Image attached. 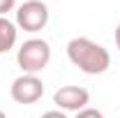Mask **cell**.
Listing matches in <instances>:
<instances>
[{"label": "cell", "mask_w": 120, "mask_h": 118, "mask_svg": "<svg viewBox=\"0 0 120 118\" xmlns=\"http://www.w3.org/2000/svg\"><path fill=\"white\" fill-rule=\"evenodd\" d=\"M16 37H19L16 23H14V21H9L7 16H0V56L14 49Z\"/></svg>", "instance_id": "6"}, {"label": "cell", "mask_w": 120, "mask_h": 118, "mask_svg": "<svg viewBox=\"0 0 120 118\" xmlns=\"http://www.w3.org/2000/svg\"><path fill=\"white\" fill-rule=\"evenodd\" d=\"M49 23V7L42 0H26L16 7V28L23 32H39Z\"/></svg>", "instance_id": "3"}, {"label": "cell", "mask_w": 120, "mask_h": 118, "mask_svg": "<svg viewBox=\"0 0 120 118\" xmlns=\"http://www.w3.org/2000/svg\"><path fill=\"white\" fill-rule=\"evenodd\" d=\"M9 93L16 104H35L44 95V81L37 74H21L12 81Z\"/></svg>", "instance_id": "4"}, {"label": "cell", "mask_w": 120, "mask_h": 118, "mask_svg": "<svg viewBox=\"0 0 120 118\" xmlns=\"http://www.w3.org/2000/svg\"><path fill=\"white\" fill-rule=\"evenodd\" d=\"M53 104L60 111H81L90 104V93L81 86H62L53 93Z\"/></svg>", "instance_id": "5"}, {"label": "cell", "mask_w": 120, "mask_h": 118, "mask_svg": "<svg viewBox=\"0 0 120 118\" xmlns=\"http://www.w3.org/2000/svg\"><path fill=\"white\" fill-rule=\"evenodd\" d=\"M16 63L23 74H39L51 63V46L42 37H30L16 51Z\"/></svg>", "instance_id": "2"}, {"label": "cell", "mask_w": 120, "mask_h": 118, "mask_svg": "<svg viewBox=\"0 0 120 118\" xmlns=\"http://www.w3.org/2000/svg\"><path fill=\"white\" fill-rule=\"evenodd\" d=\"M74 118H104V114L99 111V109H92V106H86V109H81Z\"/></svg>", "instance_id": "7"}, {"label": "cell", "mask_w": 120, "mask_h": 118, "mask_svg": "<svg viewBox=\"0 0 120 118\" xmlns=\"http://www.w3.org/2000/svg\"><path fill=\"white\" fill-rule=\"evenodd\" d=\"M67 58L83 74L97 76L111 67V53L102 44L92 42L90 37H74L67 42Z\"/></svg>", "instance_id": "1"}, {"label": "cell", "mask_w": 120, "mask_h": 118, "mask_svg": "<svg viewBox=\"0 0 120 118\" xmlns=\"http://www.w3.org/2000/svg\"><path fill=\"white\" fill-rule=\"evenodd\" d=\"M39 118H67V116H65V111H60V109H53V111H46V114H42Z\"/></svg>", "instance_id": "9"}, {"label": "cell", "mask_w": 120, "mask_h": 118, "mask_svg": "<svg viewBox=\"0 0 120 118\" xmlns=\"http://www.w3.org/2000/svg\"><path fill=\"white\" fill-rule=\"evenodd\" d=\"M116 46L120 49V23L116 26Z\"/></svg>", "instance_id": "10"}, {"label": "cell", "mask_w": 120, "mask_h": 118, "mask_svg": "<svg viewBox=\"0 0 120 118\" xmlns=\"http://www.w3.org/2000/svg\"><path fill=\"white\" fill-rule=\"evenodd\" d=\"M16 7V0H0V16H7V12H12Z\"/></svg>", "instance_id": "8"}, {"label": "cell", "mask_w": 120, "mask_h": 118, "mask_svg": "<svg viewBox=\"0 0 120 118\" xmlns=\"http://www.w3.org/2000/svg\"><path fill=\"white\" fill-rule=\"evenodd\" d=\"M0 118H7V114H5V111H0Z\"/></svg>", "instance_id": "11"}]
</instances>
